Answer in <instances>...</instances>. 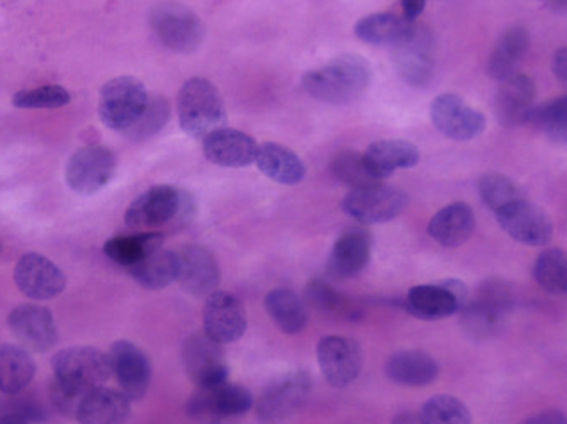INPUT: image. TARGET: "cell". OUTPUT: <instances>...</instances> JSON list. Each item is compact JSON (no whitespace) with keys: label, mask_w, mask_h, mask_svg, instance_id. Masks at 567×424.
I'll return each instance as SVG.
<instances>
[{"label":"cell","mask_w":567,"mask_h":424,"mask_svg":"<svg viewBox=\"0 0 567 424\" xmlns=\"http://www.w3.org/2000/svg\"><path fill=\"white\" fill-rule=\"evenodd\" d=\"M372 82L368 60L346 53L302 76L306 94L331 105H347L362 97Z\"/></svg>","instance_id":"1"},{"label":"cell","mask_w":567,"mask_h":424,"mask_svg":"<svg viewBox=\"0 0 567 424\" xmlns=\"http://www.w3.org/2000/svg\"><path fill=\"white\" fill-rule=\"evenodd\" d=\"M196 210V199L186 190L155 185L130 204L124 221L135 229L161 228L171 223L184 226L193 221Z\"/></svg>","instance_id":"2"},{"label":"cell","mask_w":567,"mask_h":424,"mask_svg":"<svg viewBox=\"0 0 567 424\" xmlns=\"http://www.w3.org/2000/svg\"><path fill=\"white\" fill-rule=\"evenodd\" d=\"M177 116L186 135L204 139L213 131L225 127V101L208 79L193 76L178 92Z\"/></svg>","instance_id":"3"},{"label":"cell","mask_w":567,"mask_h":424,"mask_svg":"<svg viewBox=\"0 0 567 424\" xmlns=\"http://www.w3.org/2000/svg\"><path fill=\"white\" fill-rule=\"evenodd\" d=\"M517 302L515 287L508 280L492 277L477 287L474 298L467 301L458 314L462 327L473 338H487L502 328L506 316Z\"/></svg>","instance_id":"4"},{"label":"cell","mask_w":567,"mask_h":424,"mask_svg":"<svg viewBox=\"0 0 567 424\" xmlns=\"http://www.w3.org/2000/svg\"><path fill=\"white\" fill-rule=\"evenodd\" d=\"M150 28L167 50L189 55L203 46L206 28L199 15L187 6L164 0L150 11Z\"/></svg>","instance_id":"5"},{"label":"cell","mask_w":567,"mask_h":424,"mask_svg":"<svg viewBox=\"0 0 567 424\" xmlns=\"http://www.w3.org/2000/svg\"><path fill=\"white\" fill-rule=\"evenodd\" d=\"M313 392V379L306 370H288L267 382L255 403V414L264 424L289 420L308 404Z\"/></svg>","instance_id":"6"},{"label":"cell","mask_w":567,"mask_h":424,"mask_svg":"<svg viewBox=\"0 0 567 424\" xmlns=\"http://www.w3.org/2000/svg\"><path fill=\"white\" fill-rule=\"evenodd\" d=\"M255 406L254 395L241 385L223 384L197 389L186 403V414L196 424H237Z\"/></svg>","instance_id":"7"},{"label":"cell","mask_w":567,"mask_h":424,"mask_svg":"<svg viewBox=\"0 0 567 424\" xmlns=\"http://www.w3.org/2000/svg\"><path fill=\"white\" fill-rule=\"evenodd\" d=\"M150 94L135 76H116L104 84L99 95V116L104 126L127 133L145 113Z\"/></svg>","instance_id":"8"},{"label":"cell","mask_w":567,"mask_h":424,"mask_svg":"<svg viewBox=\"0 0 567 424\" xmlns=\"http://www.w3.org/2000/svg\"><path fill=\"white\" fill-rule=\"evenodd\" d=\"M470 301V289L457 279L411 287L404 308L420 321H441L458 314Z\"/></svg>","instance_id":"9"},{"label":"cell","mask_w":567,"mask_h":424,"mask_svg":"<svg viewBox=\"0 0 567 424\" xmlns=\"http://www.w3.org/2000/svg\"><path fill=\"white\" fill-rule=\"evenodd\" d=\"M53 372L59 381L82 391L102 387L113 375L111 355L94 347H72L53 356Z\"/></svg>","instance_id":"10"},{"label":"cell","mask_w":567,"mask_h":424,"mask_svg":"<svg viewBox=\"0 0 567 424\" xmlns=\"http://www.w3.org/2000/svg\"><path fill=\"white\" fill-rule=\"evenodd\" d=\"M408 194L393 185L374 184L350 190L342 210L362 225H382L396 219L408 207Z\"/></svg>","instance_id":"11"},{"label":"cell","mask_w":567,"mask_h":424,"mask_svg":"<svg viewBox=\"0 0 567 424\" xmlns=\"http://www.w3.org/2000/svg\"><path fill=\"white\" fill-rule=\"evenodd\" d=\"M393 63L408 85L425 89L435 72V40L426 25H413L406 38L393 46Z\"/></svg>","instance_id":"12"},{"label":"cell","mask_w":567,"mask_h":424,"mask_svg":"<svg viewBox=\"0 0 567 424\" xmlns=\"http://www.w3.org/2000/svg\"><path fill=\"white\" fill-rule=\"evenodd\" d=\"M117 158L101 145L84 146L70 156L65 180L73 193L92 196L104 189L116 174Z\"/></svg>","instance_id":"13"},{"label":"cell","mask_w":567,"mask_h":424,"mask_svg":"<svg viewBox=\"0 0 567 424\" xmlns=\"http://www.w3.org/2000/svg\"><path fill=\"white\" fill-rule=\"evenodd\" d=\"M183 365L197 389L228 382L229 365L225 349L206 333H194L183 343Z\"/></svg>","instance_id":"14"},{"label":"cell","mask_w":567,"mask_h":424,"mask_svg":"<svg viewBox=\"0 0 567 424\" xmlns=\"http://www.w3.org/2000/svg\"><path fill=\"white\" fill-rule=\"evenodd\" d=\"M317 356L324 381L334 389L349 387L364 366V353L360 344L343 334L321 338L318 341Z\"/></svg>","instance_id":"15"},{"label":"cell","mask_w":567,"mask_h":424,"mask_svg":"<svg viewBox=\"0 0 567 424\" xmlns=\"http://www.w3.org/2000/svg\"><path fill=\"white\" fill-rule=\"evenodd\" d=\"M433 126L455 142H470L483 135L486 117L455 94H442L430 105Z\"/></svg>","instance_id":"16"},{"label":"cell","mask_w":567,"mask_h":424,"mask_svg":"<svg viewBox=\"0 0 567 424\" xmlns=\"http://www.w3.org/2000/svg\"><path fill=\"white\" fill-rule=\"evenodd\" d=\"M9 328L22 349L44 353L59 343V328L50 309L40 304H21L9 314Z\"/></svg>","instance_id":"17"},{"label":"cell","mask_w":567,"mask_h":424,"mask_svg":"<svg viewBox=\"0 0 567 424\" xmlns=\"http://www.w3.org/2000/svg\"><path fill=\"white\" fill-rule=\"evenodd\" d=\"M503 231L528 247H544L553 240L554 226L549 216L530 200H517L496 215Z\"/></svg>","instance_id":"18"},{"label":"cell","mask_w":567,"mask_h":424,"mask_svg":"<svg viewBox=\"0 0 567 424\" xmlns=\"http://www.w3.org/2000/svg\"><path fill=\"white\" fill-rule=\"evenodd\" d=\"M14 280L22 294L33 301L59 298L66 287L65 273L50 258L40 254H25L19 258Z\"/></svg>","instance_id":"19"},{"label":"cell","mask_w":567,"mask_h":424,"mask_svg":"<svg viewBox=\"0 0 567 424\" xmlns=\"http://www.w3.org/2000/svg\"><path fill=\"white\" fill-rule=\"evenodd\" d=\"M204 333L221 344L235 343L247 331V312L237 296L216 290L206 298L203 311Z\"/></svg>","instance_id":"20"},{"label":"cell","mask_w":567,"mask_h":424,"mask_svg":"<svg viewBox=\"0 0 567 424\" xmlns=\"http://www.w3.org/2000/svg\"><path fill=\"white\" fill-rule=\"evenodd\" d=\"M178 283L194 298H208L221 283V270L215 255L200 245H187L177 251Z\"/></svg>","instance_id":"21"},{"label":"cell","mask_w":567,"mask_h":424,"mask_svg":"<svg viewBox=\"0 0 567 424\" xmlns=\"http://www.w3.org/2000/svg\"><path fill=\"white\" fill-rule=\"evenodd\" d=\"M110 355L113 374L127 400L140 401L145 397L152 382V363L145 352L132 341L120 340L113 344Z\"/></svg>","instance_id":"22"},{"label":"cell","mask_w":567,"mask_h":424,"mask_svg":"<svg viewBox=\"0 0 567 424\" xmlns=\"http://www.w3.org/2000/svg\"><path fill=\"white\" fill-rule=\"evenodd\" d=\"M204 156L225 168H244L255 164L259 143L234 127H219L203 139Z\"/></svg>","instance_id":"23"},{"label":"cell","mask_w":567,"mask_h":424,"mask_svg":"<svg viewBox=\"0 0 567 424\" xmlns=\"http://www.w3.org/2000/svg\"><path fill=\"white\" fill-rule=\"evenodd\" d=\"M371 254V232L362 228L347 229L331 248L327 263L328 276L334 280L353 279L368 267Z\"/></svg>","instance_id":"24"},{"label":"cell","mask_w":567,"mask_h":424,"mask_svg":"<svg viewBox=\"0 0 567 424\" xmlns=\"http://www.w3.org/2000/svg\"><path fill=\"white\" fill-rule=\"evenodd\" d=\"M535 95H537V89L530 76L517 73L508 81L502 82L495 107L499 124L505 127L527 124L528 116L535 107Z\"/></svg>","instance_id":"25"},{"label":"cell","mask_w":567,"mask_h":424,"mask_svg":"<svg viewBox=\"0 0 567 424\" xmlns=\"http://www.w3.org/2000/svg\"><path fill=\"white\" fill-rule=\"evenodd\" d=\"M364 158L375 180L382 182L401 168L416 167L422 155L419 146L406 139H379L369 145Z\"/></svg>","instance_id":"26"},{"label":"cell","mask_w":567,"mask_h":424,"mask_svg":"<svg viewBox=\"0 0 567 424\" xmlns=\"http://www.w3.org/2000/svg\"><path fill=\"white\" fill-rule=\"evenodd\" d=\"M305 299L309 309L328 320L355 323L364 318V309L355 299L343 294L323 279H313L306 286Z\"/></svg>","instance_id":"27"},{"label":"cell","mask_w":567,"mask_h":424,"mask_svg":"<svg viewBox=\"0 0 567 424\" xmlns=\"http://www.w3.org/2000/svg\"><path fill=\"white\" fill-rule=\"evenodd\" d=\"M476 228V218L470 204L452 203L439 210L429 223L432 240L444 248H457L466 244Z\"/></svg>","instance_id":"28"},{"label":"cell","mask_w":567,"mask_h":424,"mask_svg":"<svg viewBox=\"0 0 567 424\" xmlns=\"http://www.w3.org/2000/svg\"><path fill=\"white\" fill-rule=\"evenodd\" d=\"M132 413V401L123 391L92 389L82 401L76 421L81 424H123Z\"/></svg>","instance_id":"29"},{"label":"cell","mask_w":567,"mask_h":424,"mask_svg":"<svg viewBox=\"0 0 567 424\" xmlns=\"http://www.w3.org/2000/svg\"><path fill=\"white\" fill-rule=\"evenodd\" d=\"M441 374V366L429 353L420 350H403L394 353L385 363V375L390 381L406 387H425Z\"/></svg>","instance_id":"30"},{"label":"cell","mask_w":567,"mask_h":424,"mask_svg":"<svg viewBox=\"0 0 567 424\" xmlns=\"http://www.w3.org/2000/svg\"><path fill=\"white\" fill-rule=\"evenodd\" d=\"M528 50H530L528 31L520 25L512 28L496 43L492 56L487 60V73L499 84L508 81L513 75H517L518 66L524 62Z\"/></svg>","instance_id":"31"},{"label":"cell","mask_w":567,"mask_h":424,"mask_svg":"<svg viewBox=\"0 0 567 424\" xmlns=\"http://www.w3.org/2000/svg\"><path fill=\"white\" fill-rule=\"evenodd\" d=\"M255 164L270 180L280 185H298L305 180V162L288 146L267 142L259 145Z\"/></svg>","instance_id":"32"},{"label":"cell","mask_w":567,"mask_h":424,"mask_svg":"<svg viewBox=\"0 0 567 424\" xmlns=\"http://www.w3.org/2000/svg\"><path fill=\"white\" fill-rule=\"evenodd\" d=\"M37 374V363L21 344H0V394H21Z\"/></svg>","instance_id":"33"},{"label":"cell","mask_w":567,"mask_h":424,"mask_svg":"<svg viewBox=\"0 0 567 424\" xmlns=\"http://www.w3.org/2000/svg\"><path fill=\"white\" fill-rule=\"evenodd\" d=\"M415 22L408 21L403 14L378 12L365 15L355 24V37L374 46H394L410 34Z\"/></svg>","instance_id":"34"},{"label":"cell","mask_w":567,"mask_h":424,"mask_svg":"<svg viewBox=\"0 0 567 424\" xmlns=\"http://www.w3.org/2000/svg\"><path fill=\"white\" fill-rule=\"evenodd\" d=\"M162 245H164V235L157 231L116 236L104 245V255L127 270L161 250Z\"/></svg>","instance_id":"35"},{"label":"cell","mask_w":567,"mask_h":424,"mask_svg":"<svg viewBox=\"0 0 567 424\" xmlns=\"http://www.w3.org/2000/svg\"><path fill=\"white\" fill-rule=\"evenodd\" d=\"M266 309L282 333L299 334L308 324V308L296 292L276 289L266 296Z\"/></svg>","instance_id":"36"},{"label":"cell","mask_w":567,"mask_h":424,"mask_svg":"<svg viewBox=\"0 0 567 424\" xmlns=\"http://www.w3.org/2000/svg\"><path fill=\"white\" fill-rule=\"evenodd\" d=\"M130 276L148 290H162L178 279L177 251L158 250L127 269Z\"/></svg>","instance_id":"37"},{"label":"cell","mask_w":567,"mask_h":424,"mask_svg":"<svg viewBox=\"0 0 567 424\" xmlns=\"http://www.w3.org/2000/svg\"><path fill=\"white\" fill-rule=\"evenodd\" d=\"M534 279L550 294H567V254L560 248H547L534 265Z\"/></svg>","instance_id":"38"},{"label":"cell","mask_w":567,"mask_h":424,"mask_svg":"<svg viewBox=\"0 0 567 424\" xmlns=\"http://www.w3.org/2000/svg\"><path fill=\"white\" fill-rule=\"evenodd\" d=\"M527 123L546 133L554 143L567 145V95L535 105Z\"/></svg>","instance_id":"39"},{"label":"cell","mask_w":567,"mask_h":424,"mask_svg":"<svg viewBox=\"0 0 567 424\" xmlns=\"http://www.w3.org/2000/svg\"><path fill=\"white\" fill-rule=\"evenodd\" d=\"M331 174L352 190L381 184V182L375 180L374 175L369 170L364 153L357 152V149H343L334 156L333 162H331Z\"/></svg>","instance_id":"40"},{"label":"cell","mask_w":567,"mask_h":424,"mask_svg":"<svg viewBox=\"0 0 567 424\" xmlns=\"http://www.w3.org/2000/svg\"><path fill=\"white\" fill-rule=\"evenodd\" d=\"M477 193H480L484 206L492 209L495 215H498L499 210L505 209L509 204L525 199L520 187L512 178L502 174H484L477 180Z\"/></svg>","instance_id":"41"},{"label":"cell","mask_w":567,"mask_h":424,"mask_svg":"<svg viewBox=\"0 0 567 424\" xmlns=\"http://www.w3.org/2000/svg\"><path fill=\"white\" fill-rule=\"evenodd\" d=\"M423 424H471L470 407L454 395L439 394L423 404L420 411Z\"/></svg>","instance_id":"42"},{"label":"cell","mask_w":567,"mask_h":424,"mask_svg":"<svg viewBox=\"0 0 567 424\" xmlns=\"http://www.w3.org/2000/svg\"><path fill=\"white\" fill-rule=\"evenodd\" d=\"M171 102L164 95H150L148 105L135 126L127 131L126 136L133 142H145V139L157 136L168 121H171Z\"/></svg>","instance_id":"43"},{"label":"cell","mask_w":567,"mask_h":424,"mask_svg":"<svg viewBox=\"0 0 567 424\" xmlns=\"http://www.w3.org/2000/svg\"><path fill=\"white\" fill-rule=\"evenodd\" d=\"M72 101V95L62 85H44V87L19 91L12 97L18 110H59Z\"/></svg>","instance_id":"44"},{"label":"cell","mask_w":567,"mask_h":424,"mask_svg":"<svg viewBox=\"0 0 567 424\" xmlns=\"http://www.w3.org/2000/svg\"><path fill=\"white\" fill-rule=\"evenodd\" d=\"M48 395H50L51 406H53L56 413L76 420V413H79V407H81L82 401L87 395V391L73 387V385L65 384V382L53 378L50 385H48Z\"/></svg>","instance_id":"45"},{"label":"cell","mask_w":567,"mask_h":424,"mask_svg":"<svg viewBox=\"0 0 567 424\" xmlns=\"http://www.w3.org/2000/svg\"><path fill=\"white\" fill-rule=\"evenodd\" d=\"M553 72L557 76V81L567 89V48H559L554 53Z\"/></svg>","instance_id":"46"},{"label":"cell","mask_w":567,"mask_h":424,"mask_svg":"<svg viewBox=\"0 0 567 424\" xmlns=\"http://www.w3.org/2000/svg\"><path fill=\"white\" fill-rule=\"evenodd\" d=\"M524 424H567V416L556 410L544 411V413L528 417L527 421H524Z\"/></svg>","instance_id":"47"},{"label":"cell","mask_w":567,"mask_h":424,"mask_svg":"<svg viewBox=\"0 0 567 424\" xmlns=\"http://www.w3.org/2000/svg\"><path fill=\"white\" fill-rule=\"evenodd\" d=\"M426 0H401V9L408 21L416 22V19L425 11Z\"/></svg>","instance_id":"48"},{"label":"cell","mask_w":567,"mask_h":424,"mask_svg":"<svg viewBox=\"0 0 567 424\" xmlns=\"http://www.w3.org/2000/svg\"><path fill=\"white\" fill-rule=\"evenodd\" d=\"M391 424H423L422 420H420V414L415 413H403L398 414L396 417H394L393 423Z\"/></svg>","instance_id":"49"},{"label":"cell","mask_w":567,"mask_h":424,"mask_svg":"<svg viewBox=\"0 0 567 424\" xmlns=\"http://www.w3.org/2000/svg\"><path fill=\"white\" fill-rule=\"evenodd\" d=\"M547 4L557 12H567V0H547Z\"/></svg>","instance_id":"50"}]
</instances>
